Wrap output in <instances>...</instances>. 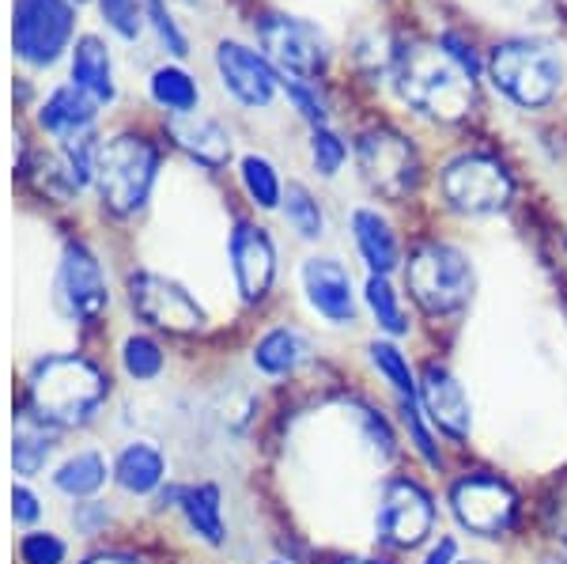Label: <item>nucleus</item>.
Returning a JSON list of instances; mask_svg holds the SVG:
<instances>
[{
  "label": "nucleus",
  "mask_w": 567,
  "mask_h": 564,
  "mask_svg": "<svg viewBox=\"0 0 567 564\" xmlns=\"http://www.w3.org/2000/svg\"><path fill=\"white\" fill-rule=\"evenodd\" d=\"M106 478H114V470H106V459L99 451H80L69 462H61L53 485L72 500H87L106 485Z\"/></svg>",
  "instance_id": "bb28decb"
},
{
  "label": "nucleus",
  "mask_w": 567,
  "mask_h": 564,
  "mask_svg": "<svg viewBox=\"0 0 567 564\" xmlns=\"http://www.w3.org/2000/svg\"><path fill=\"white\" fill-rule=\"evenodd\" d=\"M349 227H352V243H355V254L363 258L371 277H393L405 262H401V239L393 232V224L379 208L371 205H360L352 208L349 216Z\"/></svg>",
  "instance_id": "a211bd4d"
},
{
  "label": "nucleus",
  "mask_w": 567,
  "mask_h": 564,
  "mask_svg": "<svg viewBox=\"0 0 567 564\" xmlns=\"http://www.w3.org/2000/svg\"><path fill=\"white\" fill-rule=\"evenodd\" d=\"M564 545H567V531H564Z\"/></svg>",
  "instance_id": "8fccbe9b"
},
{
  "label": "nucleus",
  "mask_w": 567,
  "mask_h": 564,
  "mask_svg": "<svg viewBox=\"0 0 567 564\" xmlns=\"http://www.w3.org/2000/svg\"><path fill=\"white\" fill-rule=\"evenodd\" d=\"M446 504H451L454 523L484 542H496L515 531L518 512H523L518 489L492 470H465L462 478H454Z\"/></svg>",
  "instance_id": "423d86ee"
},
{
  "label": "nucleus",
  "mask_w": 567,
  "mask_h": 564,
  "mask_svg": "<svg viewBox=\"0 0 567 564\" xmlns=\"http://www.w3.org/2000/svg\"><path fill=\"white\" fill-rule=\"evenodd\" d=\"M355 160L368 189L386 202H405L420 186V171H424L413 141L390 125H371L355 136Z\"/></svg>",
  "instance_id": "1a4fd4ad"
},
{
  "label": "nucleus",
  "mask_w": 567,
  "mask_h": 564,
  "mask_svg": "<svg viewBox=\"0 0 567 564\" xmlns=\"http://www.w3.org/2000/svg\"><path fill=\"white\" fill-rule=\"evenodd\" d=\"M216 72L224 88L239 99L243 106H269L280 88V72L261 50H250L243 42H219L216 45Z\"/></svg>",
  "instance_id": "f3484780"
},
{
  "label": "nucleus",
  "mask_w": 567,
  "mask_h": 564,
  "mask_svg": "<svg viewBox=\"0 0 567 564\" xmlns=\"http://www.w3.org/2000/svg\"><path fill=\"white\" fill-rule=\"evenodd\" d=\"M269 564H288V561H269Z\"/></svg>",
  "instance_id": "de8ad7c7"
},
{
  "label": "nucleus",
  "mask_w": 567,
  "mask_h": 564,
  "mask_svg": "<svg viewBox=\"0 0 567 564\" xmlns=\"http://www.w3.org/2000/svg\"><path fill=\"white\" fill-rule=\"evenodd\" d=\"M95 99L84 95L76 84L58 88L39 111V125L58 136H76V133H91V122H95Z\"/></svg>",
  "instance_id": "b1692460"
},
{
  "label": "nucleus",
  "mask_w": 567,
  "mask_h": 564,
  "mask_svg": "<svg viewBox=\"0 0 567 564\" xmlns=\"http://www.w3.org/2000/svg\"><path fill=\"white\" fill-rule=\"evenodd\" d=\"M488 76L511 103L523 111H542L564 88V58L542 39H511L492 50Z\"/></svg>",
  "instance_id": "20e7f679"
},
{
  "label": "nucleus",
  "mask_w": 567,
  "mask_h": 564,
  "mask_svg": "<svg viewBox=\"0 0 567 564\" xmlns=\"http://www.w3.org/2000/svg\"><path fill=\"white\" fill-rule=\"evenodd\" d=\"M144 4V16H148L152 20V27H155V34H159V42L167 45L171 53H175V58H186V34L178 31V23L171 20V12H167V4H163V0H141Z\"/></svg>",
  "instance_id": "58836bf2"
},
{
  "label": "nucleus",
  "mask_w": 567,
  "mask_h": 564,
  "mask_svg": "<svg viewBox=\"0 0 567 564\" xmlns=\"http://www.w3.org/2000/svg\"><path fill=\"white\" fill-rule=\"evenodd\" d=\"M420 564H462V545L454 534H439L424 545V557Z\"/></svg>",
  "instance_id": "ea45409f"
},
{
  "label": "nucleus",
  "mask_w": 567,
  "mask_h": 564,
  "mask_svg": "<svg viewBox=\"0 0 567 564\" xmlns=\"http://www.w3.org/2000/svg\"><path fill=\"white\" fill-rule=\"evenodd\" d=\"M258 39L265 58L277 72L291 80H318L326 72L329 45L315 23L296 20V16H265L258 20Z\"/></svg>",
  "instance_id": "9b49d317"
},
{
  "label": "nucleus",
  "mask_w": 567,
  "mask_h": 564,
  "mask_svg": "<svg viewBox=\"0 0 567 564\" xmlns=\"http://www.w3.org/2000/svg\"><path fill=\"white\" fill-rule=\"evenodd\" d=\"M280 208H284V216H288L291 232H296L299 239L315 243L326 235V213L303 182H288V186H284V205Z\"/></svg>",
  "instance_id": "c756f323"
},
{
  "label": "nucleus",
  "mask_w": 567,
  "mask_h": 564,
  "mask_svg": "<svg viewBox=\"0 0 567 564\" xmlns=\"http://www.w3.org/2000/svg\"><path fill=\"white\" fill-rule=\"evenodd\" d=\"M110 293L99 258L84 243H69L58 266V307L72 322H95L106 311Z\"/></svg>",
  "instance_id": "2eb2a0df"
},
{
  "label": "nucleus",
  "mask_w": 567,
  "mask_h": 564,
  "mask_svg": "<svg viewBox=\"0 0 567 564\" xmlns=\"http://www.w3.org/2000/svg\"><path fill=\"white\" fill-rule=\"evenodd\" d=\"M72 84L95 99V103H114V65H110L106 45L95 34H84L72 45Z\"/></svg>",
  "instance_id": "5701e85b"
},
{
  "label": "nucleus",
  "mask_w": 567,
  "mask_h": 564,
  "mask_svg": "<svg viewBox=\"0 0 567 564\" xmlns=\"http://www.w3.org/2000/svg\"><path fill=\"white\" fill-rule=\"evenodd\" d=\"M250 360L265 379H284L310 360V341L296 326H272V330L261 334L258 345H254Z\"/></svg>",
  "instance_id": "412c9836"
},
{
  "label": "nucleus",
  "mask_w": 567,
  "mask_h": 564,
  "mask_svg": "<svg viewBox=\"0 0 567 564\" xmlns=\"http://www.w3.org/2000/svg\"><path fill=\"white\" fill-rule=\"evenodd\" d=\"M398 421H401V429H405L409 435V443H413V451H416V459L424 462L427 470H443L446 466V459H443V443H439V432H435V424L427 421V413L420 409L416 398H398Z\"/></svg>",
  "instance_id": "cd10ccee"
},
{
  "label": "nucleus",
  "mask_w": 567,
  "mask_h": 564,
  "mask_svg": "<svg viewBox=\"0 0 567 564\" xmlns=\"http://www.w3.org/2000/svg\"><path fill=\"white\" fill-rule=\"evenodd\" d=\"M393 84L413 111L435 122H462L477 106V80L443 45L405 42L393 53Z\"/></svg>",
  "instance_id": "f257e3e1"
},
{
  "label": "nucleus",
  "mask_w": 567,
  "mask_h": 564,
  "mask_svg": "<svg viewBox=\"0 0 567 564\" xmlns=\"http://www.w3.org/2000/svg\"><path fill=\"white\" fill-rule=\"evenodd\" d=\"M84 564H141V561L130 557V553H114V550H110V553H95V557H87Z\"/></svg>",
  "instance_id": "37998d69"
},
{
  "label": "nucleus",
  "mask_w": 567,
  "mask_h": 564,
  "mask_svg": "<svg viewBox=\"0 0 567 564\" xmlns=\"http://www.w3.org/2000/svg\"><path fill=\"white\" fill-rule=\"evenodd\" d=\"M27 398L42 424L72 429V424L91 421L106 402V376L76 352L45 357L27 376Z\"/></svg>",
  "instance_id": "f03ea898"
},
{
  "label": "nucleus",
  "mask_w": 567,
  "mask_h": 564,
  "mask_svg": "<svg viewBox=\"0 0 567 564\" xmlns=\"http://www.w3.org/2000/svg\"><path fill=\"white\" fill-rule=\"evenodd\" d=\"M537 564H567V553H545Z\"/></svg>",
  "instance_id": "a18cd8bd"
},
{
  "label": "nucleus",
  "mask_w": 567,
  "mask_h": 564,
  "mask_svg": "<svg viewBox=\"0 0 567 564\" xmlns=\"http://www.w3.org/2000/svg\"><path fill=\"white\" fill-rule=\"evenodd\" d=\"M337 564H390L386 557H341Z\"/></svg>",
  "instance_id": "c03bdc74"
},
{
  "label": "nucleus",
  "mask_w": 567,
  "mask_h": 564,
  "mask_svg": "<svg viewBox=\"0 0 567 564\" xmlns=\"http://www.w3.org/2000/svg\"><path fill=\"white\" fill-rule=\"evenodd\" d=\"M114 481L122 493L148 496L167 481V454L155 448L152 440H133L117 451L114 459Z\"/></svg>",
  "instance_id": "aec40b11"
},
{
  "label": "nucleus",
  "mask_w": 567,
  "mask_h": 564,
  "mask_svg": "<svg viewBox=\"0 0 567 564\" xmlns=\"http://www.w3.org/2000/svg\"><path fill=\"white\" fill-rule=\"evenodd\" d=\"M355 417V432H360V440L368 443V451L374 454V459H393V451H398V435H393L390 421L382 413H374V409L368 406H355L352 409Z\"/></svg>",
  "instance_id": "72a5a7b5"
},
{
  "label": "nucleus",
  "mask_w": 567,
  "mask_h": 564,
  "mask_svg": "<svg viewBox=\"0 0 567 564\" xmlns=\"http://www.w3.org/2000/svg\"><path fill=\"white\" fill-rule=\"evenodd\" d=\"M219 485L205 481V485H186L175 489V504L186 515V526L205 539L208 545H224L227 542V526H224V504H219Z\"/></svg>",
  "instance_id": "4be33fe9"
},
{
  "label": "nucleus",
  "mask_w": 567,
  "mask_h": 564,
  "mask_svg": "<svg viewBox=\"0 0 567 564\" xmlns=\"http://www.w3.org/2000/svg\"><path fill=\"white\" fill-rule=\"evenodd\" d=\"M239 178H243L246 197H250V202L258 205V208H265V213H272V208L284 205V182L277 175V167H272V163L265 160V156H258V152L243 156Z\"/></svg>",
  "instance_id": "7c9ffc66"
},
{
  "label": "nucleus",
  "mask_w": 567,
  "mask_h": 564,
  "mask_svg": "<svg viewBox=\"0 0 567 564\" xmlns=\"http://www.w3.org/2000/svg\"><path fill=\"white\" fill-rule=\"evenodd\" d=\"M280 88H284V95H288V103L296 106V111L310 122V130H315V125H326V122H329L326 99L318 95V88L310 84V80H291V76H284V80H280Z\"/></svg>",
  "instance_id": "c9c22d12"
},
{
  "label": "nucleus",
  "mask_w": 567,
  "mask_h": 564,
  "mask_svg": "<svg viewBox=\"0 0 567 564\" xmlns=\"http://www.w3.org/2000/svg\"><path fill=\"white\" fill-rule=\"evenodd\" d=\"M368 360H371L374 376H379L382 383H386V387L393 390V398H416V390H420V371L413 368L409 352L401 349L398 341L374 338V341L368 345Z\"/></svg>",
  "instance_id": "a878e982"
},
{
  "label": "nucleus",
  "mask_w": 567,
  "mask_h": 564,
  "mask_svg": "<svg viewBox=\"0 0 567 564\" xmlns=\"http://www.w3.org/2000/svg\"><path fill=\"white\" fill-rule=\"evenodd\" d=\"M416 402L427 413V421L435 424L439 435H446L451 443H465L473 432V402L465 394V383L454 376L446 363L427 360L420 368V390Z\"/></svg>",
  "instance_id": "4468645a"
},
{
  "label": "nucleus",
  "mask_w": 567,
  "mask_h": 564,
  "mask_svg": "<svg viewBox=\"0 0 567 564\" xmlns=\"http://www.w3.org/2000/svg\"><path fill=\"white\" fill-rule=\"evenodd\" d=\"M401 269H405V293L416 299L420 311L432 318L462 311L473 299V288H477V273H473L470 254L454 247V243H420Z\"/></svg>",
  "instance_id": "7ed1b4c3"
},
{
  "label": "nucleus",
  "mask_w": 567,
  "mask_h": 564,
  "mask_svg": "<svg viewBox=\"0 0 567 564\" xmlns=\"http://www.w3.org/2000/svg\"><path fill=\"white\" fill-rule=\"evenodd\" d=\"M99 12H103V20L110 23V31L117 39L133 42L141 34V20H144L141 0H99Z\"/></svg>",
  "instance_id": "e433bc0d"
},
{
  "label": "nucleus",
  "mask_w": 567,
  "mask_h": 564,
  "mask_svg": "<svg viewBox=\"0 0 567 564\" xmlns=\"http://www.w3.org/2000/svg\"><path fill=\"white\" fill-rule=\"evenodd\" d=\"M186 4H197V0H186Z\"/></svg>",
  "instance_id": "09e8293b"
},
{
  "label": "nucleus",
  "mask_w": 567,
  "mask_h": 564,
  "mask_svg": "<svg viewBox=\"0 0 567 564\" xmlns=\"http://www.w3.org/2000/svg\"><path fill=\"white\" fill-rule=\"evenodd\" d=\"M171 141L208 171H219L231 160V133L219 122H213V117H200V114L175 117V122H171Z\"/></svg>",
  "instance_id": "6ab92c4d"
},
{
  "label": "nucleus",
  "mask_w": 567,
  "mask_h": 564,
  "mask_svg": "<svg viewBox=\"0 0 567 564\" xmlns=\"http://www.w3.org/2000/svg\"><path fill=\"white\" fill-rule=\"evenodd\" d=\"M50 451H53V440L45 435V429H39V424H34V429H20V432H16V443H12V466H16V474L34 478L45 466Z\"/></svg>",
  "instance_id": "473e14b6"
},
{
  "label": "nucleus",
  "mask_w": 567,
  "mask_h": 564,
  "mask_svg": "<svg viewBox=\"0 0 567 564\" xmlns=\"http://www.w3.org/2000/svg\"><path fill=\"white\" fill-rule=\"evenodd\" d=\"M152 99L163 106V111H171L175 117H186V114H197L200 91H197V80L189 76L186 69L163 65L152 72Z\"/></svg>",
  "instance_id": "c85d7f7f"
},
{
  "label": "nucleus",
  "mask_w": 567,
  "mask_h": 564,
  "mask_svg": "<svg viewBox=\"0 0 567 564\" xmlns=\"http://www.w3.org/2000/svg\"><path fill=\"white\" fill-rule=\"evenodd\" d=\"M69 545L50 531H31L20 542V557L23 564H65Z\"/></svg>",
  "instance_id": "4c0bfd02"
},
{
  "label": "nucleus",
  "mask_w": 567,
  "mask_h": 564,
  "mask_svg": "<svg viewBox=\"0 0 567 564\" xmlns=\"http://www.w3.org/2000/svg\"><path fill=\"white\" fill-rule=\"evenodd\" d=\"M462 564H488V561H481V557H462Z\"/></svg>",
  "instance_id": "49530a36"
},
{
  "label": "nucleus",
  "mask_w": 567,
  "mask_h": 564,
  "mask_svg": "<svg viewBox=\"0 0 567 564\" xmlns=\"http://www.w3.org/2000/svg\"><path fill=\"white\" fill-rule=\"evenodd\" d=\"M130 304L133 311L152 322L155 330L167 334H197L205 330V307L197 304V296L189 288H182L178 280L159 277V273H133L130 277Z\"/></svg>",
  "instance_id": "f8f14e48"
},
{
  "label": "nucleus",
  "mask_w": 567,
  "mask_h": 564,
  "mask_svg": "<svg viewBox=\"0 0 567 564\" xmlns=\"http://www.w3.org/2000/svg\"><path fill=\"white\" fill-rule=\"evenodd\" d=\"M122 368H125V376L136 379V383H152V379L163 376L167 357H163L159 341L144 338V334H133V338H125V345H122Z\"/></svg>",
  "instance_id": "2f4dec72"
},
{
  "label": "nucleus",
  "mask_w": 567,
  "mask_h": 564,
  "mask_svg": "<svg viewBox=\"0 0 567 564\" xmlns=\"http://www.w3.org/2000/svg\"><path fill=\"white\" fill-rule=\"evenodd\" d=\"M76 31L72 0H16L12 8V45L27 65L45 69L69 50Z\"/></svg>",
  "instance_id": "9d476101"
},
{
  "label": "nucleus",
  "mask_w": 567,
  "mask_h": 564,
  "mask_svg": "<svg viewBox=\"0 0 567 564\" xmlns=\"http://www.w3.org/2000/svg\"><path fill=\"white\" fill-rule=\"evenodd\" d=\"M227 258H231V277L239 288L243 304H258L269 296L272 277H277V247L269 232L250 221H239L227 239Z\"/></svg>",
  "instance_id": "dca6fc26"
},
{
  "label": "nucleus",
  "mask_w": 567,
  "mask_h": 564,
  "mask_svg": "<svg viewBox=\"0 0 567 564\" xmlns=\"http://www.w3.org/2000/svg\"><path fill=\"white\" fill-rule=\"evenodd\" d=\"M363 307H368V315L374 318L382 338L401 341V338H409V330H413L405 304H401L398 285H393L390 277H371L368 273V280H363Z\"/></svg>",
  "instance_id": "393cba45"
},
{
  "label": "nucleus",
  "mask_w": 567,
  "mask_h": 564,
  "mask_svg": "<svg viewBox=\"0 0 567 564\" xmlns=\"http://www.w3.org/2000/svg\"><path fill=\"white\" fill-rule=\"evenodd\" d=\"M42 515V504H39V496L31 493V489H23V485H16L12 489V520L16 523H34Z\"/></svg>",
  "instance_id": "79ce46f5"
},
{
  "label": "nucleus",
  "mask_w": 567,
  "mask_h": 564,
  "mask_svg": "<svg viewBox=\"0 0 567 564\" xmlns=\"http://www.w3.org/2000/svg\"><path fill=\"white\" fill-rule=\"evenodd\" d=\"M299 280H303L307 307L322 322L341 326V330H352L360 322V296H355L352 273L341 258H329V254L307 258L303 269H299Z\"/></svg>",
  "instance_id": "ddd939ff"
},
{
  "label": "nucleus",
  "mask_w": 567,
  "mask_h": 564,
  "mask_svg": "<svg viewBox=\"0 0 567 564\" xmlns=\"http://www.w3.org/2000/svg\"><path fill=\"white\" fill-rule=\"evenodd\" d=\"M439 45H443L446 53H451L454 61H458V65L470 72L473 80H477V72H481V61H477V53H473V45L462 39V34H454V31H446L443 39H439Z\"/></svg>",
  "instance_id": "a19ab883"
},
{
  "label": "nucleus",
  "mask_w": 567,
  "mask_h": 564,
  "mask_svg": "<svg viewBox=\"0 0 567 564\" xmlns=\"http://www.w3.org/2000/svg\"><path fill=\"white\" fill-rule=\"evenodd\" d=\"M155 175H159V152L152 141L133 133H117L99 144L95 156V186L103 205L114 216H133L148 205Z\"/></svg>",
  "instance_id": "39448f33"
},
{
  "label": "nucleus",
  "mask_w": 567,
  "mask_h": 564,
  "mask_svg": "<svg viewBox=\"0 0 567 564\" xmlns=\"http://www.w3.org/2000/svg\"><path fill=\"white\" fill-rule=\"evenodd\" d=\"M310 160H315L318 175L333 178L337 171L344 167V160H349V144L329 130V125H315V130H310Z\"/></svg>",
  "instance_id": "f704fd0d"
},
{
  "label": "nucleus",
  "mask_w": 567,
  "mask_h": 564,
  "mask_svg": "<svg viewBox=\"0 0 567 564\" xmlns=\"http://www.w3.org/2000/svg\"><path fill=\"white\" fill-rule=\"evenodd\" d=\"M439 194L458 216H496L515 197V178L488 152H465L439 171Z\"/></svg>",
  "instance_id": "6e6552de"
},
{
  "label": "nucleus",
  "mask_w": 567,
  "mask_h": 564,
  "mask_svg": "<svg viewBox=\"0 0 567 564\" xmlns=\"http://www.w3.org/2000/svg\"><path fill=\"white\" fill-rule=\"evenodd\" d=\"M439 504L435 496L409 474H390L379 485L374 504V542L393 553H413L435 539Z\"/></svg>",
  "instance_id": "0eeeda50"
}]
</instances>
